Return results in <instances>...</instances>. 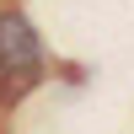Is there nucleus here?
<instances>
[{"mask_svg":"<svg viewBox=\"0 0 134 134\" xmlns=\"http://www.w3.org/2000/svg\"><path fill=\"white\" fill-rule=\"evenodd\" d=\"M38 64H43V43L32 32V21L21 11H0V86L11 91V81L16 86L38 81Z\"/></svg>","mask_w":134,"mask_h":134,"instance_id":"f257e3e1","label":"nucleus"}]
</instances>
